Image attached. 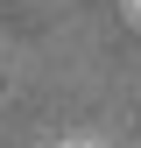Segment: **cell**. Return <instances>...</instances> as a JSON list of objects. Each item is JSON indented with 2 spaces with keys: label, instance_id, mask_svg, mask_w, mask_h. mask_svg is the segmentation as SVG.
<instances>
[{
  "label": "cell",
  "instance_id": "cell-1",
  "mask_svg": "<svg viewBox=\"0 0 141 148\" xmlns=\"http://www.w3.org/2000/svg\"><path fill=\"white\" fill-rule=\"evenodd\" d=\"M134 7H141V0H134Z\"/></svg>",
  "mask_w": 141,
  "mask_h": 148
}]
</instances>
